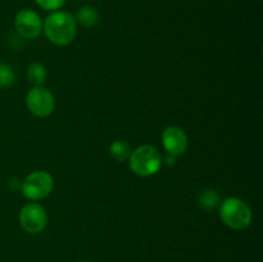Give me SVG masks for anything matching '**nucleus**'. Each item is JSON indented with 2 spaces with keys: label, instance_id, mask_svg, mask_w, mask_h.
<instances>
[{
  "label": "nucleus",
  "instance_id": "2",
  "mask_svg": "<svg viewBox=\"0 0 263 262\" xmlns=\"http://www.w3.org/2000/svg\"><path fill=\"white\" fill-rule=\"evenodd\" d=\"M130 169L133 170L134 174L139 176H152L156 175L161 170L163 158L158 148L154 145H140L131 152L130 157Z\"/></svg>",
  "mask_w": 263,
  "mask_h": 262
},
{
  "label": "nucleus",
  "instance_id": "4",
  "mask_svg": "<svg viewBox=\"0 0 263 262\" xmlns=\"http://www.w3.org/2000/svg\"><path fill=\"white\" fill-rule=\"evenodd\" d=\"M54 186L53 177L45 171H35L25 177L21 184L23 197L30 200H40L48 197Z\"/></svg>",
  "mask_w": 263,
  "mask_h": 262
},
{
  "label": "nucleus",
  "instance_id": "14",
  "mask_svg": "<svg viewBox=\"0 0 263 262\" xmlns=\"http://www.w3.org/2000/svg\"><path fill=\"white\" fill-rule=\"evenodd\" d=\"M36 4L44 10H49V12H55L59 10L66 3V0H35Z\"/></svg>",
  "mask_w": 263,
  "mask_h": 262
},
{
  "label": "nucleus",
  "instance_id": "6",
  "mask_svg": "<svg viewBox=\"0 0 263 262\" xmlns=\"http://www.w3.org/2000/svg\"><path fill=\"white\" fill-rule=\"evenodd\" d=\"M20 223L28 234H39L48 223V213L39 203H27L20 211Z\"/></svg>",
  "mask_w": 263,
  "mask_h": 262
},
{
  "label": "nucleus",
  "instance_id": "5",
  "mask_svg": "<svg viewBox=\"0 0 263 262\" xmlns=\"http://www.w3.org/2000/svg\"><path fill=\"white\" fill-rule=\"evenodd\" d=\"M26 105L36 117H48L55 108L53 92L44 86H33L26 95Z\"/></svg>",
  "mask_w": 263,
  "mask_h": 262
},
{
  "label": "nucleus",
  "instance_id": "8",
  "mask_svg": "<svg viewBox=\"0 0 263 262\" xmlns=\"http://www.w3.org/2000/svg\"><path fill=\"white\" fill-rule=\"evenodd\" d=\"M162 144L171 156H181L187 149V136L182 128L177 126H168L162 133Z\"/></svg>",
  "mask_w": 263,
  "mask_h": 262
},
{
  "label": "nucleus",
  "instance_id": "7",
  "mask_svg": "<svg viewBox=\"0 0 263 262\" xmlns=\"http://www.w3.org/2000/svg\"><path fill=\"white\" fill-rule=\"evenodd\" d=\"M14 27L23 39H36L43 31V21L32 9H22L15 14Z\"/></svg>",
  "mask_w": 263,
  "mask_h": 262
},
{
  "label": "nucleus",
  "instance_id": "12",
  "mask_svg": "<svg viewBox=\"0 0 263 262\" xmlns=\"http://www.w3.org/2000/svg\"><path fill=\"white\" fill-rule=\"evenodd\" d=\"M15 73L9 64H0V87H9L14 84Z\"/></svg>",
  "mask_w": 263,
  "mask_h": 262
},
{
  "label": "nucleus",
  "instance_id": "15",
  "mask_svg": "<svg viewBox=\"0 0 263 262\" xmlns=\"http://www.w3.org/2000/svg\"><path fill=\"white\" fill-rule=\"evenodd\" d=\"M80 262H90V261H80Z\"/></svg>",
  "mask_w": 263,
  "mask_h": 262
},
{
  "label": "nucleus",
  "instance_id": "9",
  "mask_svg": "<svg viewBox=\"0 0 263 262\" xmlns=\"http://www.w3.org/2000/svg\"><path fill=\"white\" fill-rule=\"evenodd\" d=\"M74 20L79 21L80 25H82L84 27H94L99 22V12L94 7L85 5V7L80 8Z\"/></svg>",
  "mask_w": 263,
  "mask_h": 262
},
{
  "label": "nucleus",
  "instance_id": "13",
  "mask_svg": "<svg viewBox=\"0 0 263 262\" xmlns=\"http://www.w3.org/2000/svg\"><path fill=\"white\" fill-rule=\"evenodd\" d=\"M200 203L204 208H215L220 204V195L215 190H205L200 194Z\"/></svg>",
  "mask_w": 263,
  "mask_h": 262
},
{
  "label": "nucleus",
  "instance_id": "1",
  "mask_svg": "<svg viewBox=\"0 0 263 262\" xmlns=\"http://www.w3.org/2000/svg\"><path fill=\"white\" fill-rule=\"evenodd\" d=\"M43 30L49 41L59 46L71 44L77 33V21L72 14L55 10L46 17Z\"/></svg>",
  "mask_w": 263,
  "mask_h": 262
},
{
  "label": "nucleus",
  "instance_id": "3",
  "mask_svg": "<svg viewBox=\"0 0 263 262\" xmlns=\"http://www.w3.org/2000/svg\"><path fill=\"white\" fill-rule=\"evenodd\" d=\"M220 218L230 229L243 230L251 225L253 213L244 200L230 197L220 203Z\"/></svg>",
  "mask_w": 263,
  "mask_h": 262
},
{
  "label": "nucleus",
  "instance_id": "11",
  "mask_svg": "<svg viewBox=\"0 0 263 262\" xmlns=\"http://www.w3.org/2000/svg\"><path fill=\"white\" fill-rule=\"evenodd\" d=\"M131 152L130 144L125 140H116L109 146V154L118 162L127 161Z\"/></svg>",
  "mask_w": 263,
  "mask_h": 262
},
{
  "label": "nucleus",
  "instance_id": "10",
  "mask_svg": "<svg viewBox=\"0 0 263 262\" xmlns=\"http://www.w3.org/2000/svg\"><path fill=\"white\" fill-rule=\"evenodd\" d=\"M46 68L41 63L33 62L27 68V79L35 86H41L46 81Z\"/></svg>",
  "mask_w": 263,
  "mask_h": 262
}]
</instances>
